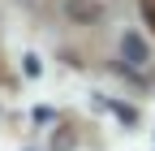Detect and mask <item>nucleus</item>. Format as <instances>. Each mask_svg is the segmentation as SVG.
<instances>
[{"label": "nucleus", "mask_w": 155, "mask_h": 151, "mask_svg": "<svg viewBox=\"0 0 155 151\" xmlns=\"http://www.w3.org/2000/svg\"><path fill=\"white\" fill-rule=\"evenodd\" d=\"M138 9H142V22L155 30V0H138Z\"/></svg>", "instance_id": "f03ea898"}, {"label": "nucleus", "mask_w": 155, "mask_h": 151, "mask_svg": "<svg viewBox=\"0 0 155 151\" xmlns=\"http://www.w3.org/2000/svg\"><path fill=\"white\" fill-rule=\"evenodd\" d=\"M121 56H125V65L142 69L147 65V43L138 39V35H125V39H121Z\"/></svg>", "instance_id": "f257e3e1"}]
</instances>
